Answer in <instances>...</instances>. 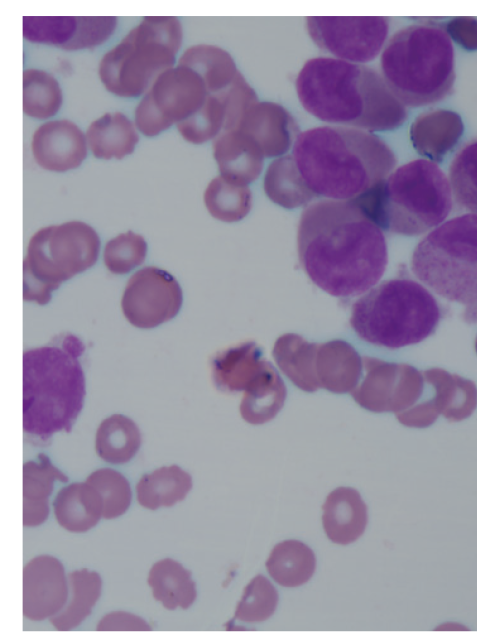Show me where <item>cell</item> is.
<instances>
[{
	"label": "cell",
	"mask_w": 477,
	"mask_h": 634,
	"mask_svg": "<svg viewBox=\"0 0 477 634\" xmlns=\"http://www.w3.org/2000/svg\"><path fill=\"white\" fill-rule=\"evenodd\" d=\"M69 593L62 563L55 557L41 555L31 559L23 569V615L42 621L59 613Z\"/></svg>",
	"instance_id": "15"
},
{
	"label": "cell",
	"mask_w": 477,
	"mask_h": 634,
	"mask_svg": "<svg viewBox=\"0 0 477 634\" xmlns=\"http://www.w3.org/2000/svg\"><path fill=\"white\" fill-rule=\"evenodd\" d=\"M265 565L277 584L298 587L313 576L316 558L306 544L297 540H285L273 547Z\"/></svg>",
	"instance_id": "27"
},
{
	"label": "cell",
	"mask_w": 477,
	"mask_h": 634,
	"mask_svg": "<svg viewBox=\"0 0 477 634\" xmlns=\"http://www.w3.org/2000/svg\"><path fill=\"white\" fill-rule=\"evenodd\" d=\"M475 350H476V353H477V336H476V339H475Z\"/></svg>",
	"instance_id": "48"
},
{
	"label": "cell",
	"mask_w": 477,
	"mask_h": 634,
	"mask_svg": "<svg viewBox=\"0 0 477 634\" xmlns=\"http://www.w3.org/2000/svg\"><path fill=\"white\" fill-rule=\"evenodd\" d=\"M86 141L100 159H122L134 151L139 141L133 123L121 112L106 113L87 129Z\"/></svg>",
	"instance_id": "25"
},
{
	"label": "cell",
	"mask_w": 477,
	"mask_h": 634,
	"mask_svg": "<svg viewBox=\"0 0 477 634\" xmlns=\"http://www.w3.org/2000/svg\"><path fill=\"white\" fill-rule=\"evenodd\" d=\"M86 482L101 496L103 518L119 517L129 508L132 498L130 484L118 471L110 468L98 469L87 477Z\"/></svg>",
	"instance_id": "41"
},
{
	"label": "cell",
	"mask_w": 477,
	"mask_h": 634,
	"mask_svg": "<svg viewBox=\"0 0 477 634\" xmlns=\"http://www.w3.org/2000/svg\"><path fill=\"white\" fill-rule=\"evenodd\" d=\"M297 245L311 281L340 298L370 290L388 262L382 229L355 201L323 199L308 205L299 220Z\"/></svg>",
	"instance_id": "1"
},
{
	"label": "cell",
	"mask_w": 477,
	"mask_h": 634,
	"mask_svg": "<svg viewBox=\"0 0 477 634\" xmlns=\"http://www.w3.org/2000/svg\"><path fill=\"white\" fill-rule=\"evenodd\" d=\"M220 175L247 185L261 173L264 155L255 141L239 129L222 131L213 142Z\"/></svg>",
	"instance_id": "17"
},
{
	"label": "cell",
	"mask_w": 477,
	"mask_h": 634,
	"mask_svg": "<svg viewBox=\"0 0 477 634\" xmlns=\"http://www.w3.org/2000/svg\"><path fill=\"white\" fill-rule=\"evenodd\" d=\"M463 134L460 117L449 110H433L420 115L410 129L416 151L433 162L442 161Z\"/></svg>",
	"instance_id": "21"
},
{
	"label": "cell",
	"mask_w": 477,
	"mask_h": 634,
	"mask_svg": "<svg viewBox=\"0 0 477 634\" xmlns=\"http://www.w3.org/2000/svg\"><path fill=\"white\" fill-rule=\"evenodd\" d=\"M117 18L114 16H78L76 33L65 46L66 50L93 48L114 32Z\"/></svg>",
	"instance_id": "44"
},
{
	"label": "cell",
	"mask_w": 477,
	"mask_h": 634,
	"mask_svg": "<svg viewBox=\"0 0 477 634\" xmlns=\"http://www.w3.org/2000/svg\"><path fill=\"white\" fill-rule=\"evenodd\" d=\"M147 582L154 599L168 610L187 609L197 597L191 572L171 558L157 561L149 571Z\"/></svg>",
	"instance_id": "26"
},
{
	"label": "cell",
	"mask_w": 477,
	"mask_h": 634,
	"mask_svg": "<svg viewBox=\"0 0 477 634\" xmlns=\"http://www.w3.org/2000/svg\"><path fill=\"white\" fill-rule=\"evenodd\" d=\"M146 253L145 239L141 235L128 231L107 242L104 262L112 273L126 274L144 262Z\"/></svg>",
	"instance_id": "43"
},
{
	"label": "cell",
	"mask_w": 477,
	"mask_h": 634,
	"mask_svg": "<svg viewBox=\"0 0 477 634\" xmlns=\"http://www.w3.org/2000/svg\"><path fill=\"white\" fill-rule=\"evenodd\" d=\"M178 65L195 71L202 78L208 94L225 91L238 78L230 55L213 45L188 48L179 58Z\"/></svg>",
	"instance_id": "30"
},
{
	"label": "cell",
	"mask_w": 477,
	"mask_h": 634,
	"mask_svg": "<svg viewBox=\"0 0 477 634\" xmlns=\"http://www.w3.org/2000/svg\"><path fill=\"white\" fill-rule=\"evenodd\" d=\"M382 230L417 236L444 222L453 205L449 179L427 159L410 161L352 200Z\"/></svg>",
	"instance_id": "5"
},
{
	"label": "cell",
	"mask_w": 477,
	"mask_h": 634,
	"mask_svg": "<svg viewBox=\"0 0 477 634\" xmlns=\"http://www.w3.org/2000/svg\"><path fill=\"white\" fill-rule=\"evenodd\" d=\"M32 152L43 169L65 172L77 168L86 158V139L80 128L69 120L49 121L34 132Z\"/></svg>",
	"instance_id": "16"
},
{
	"label": "cell",
	"mask_w": 477,
	"mask_h": 634,
	"mask_svg": "<svg viewBox=\"0 0 477 634\" xmlns=\"http://www.w3.org/2000/svg\"><path fill=\"white\" fill-rule=\"evenodd\" d=\"M264 190L276 204L293 209L308 204L315 194L302 178L292 155L270 163L264 177Z\"/></svg>",
	"instance_id": "33"
},
{
	"label": "cell",
	"mask_w": 477,
	"mask_h": 634,
	"mask_svg": "<svg viewBox=\"0 0 477 634\" xmlns=\"http://www.w3.org/2000/svg\"><path fill=\"white\" fill-rule=\"evenodd\" d=\"M381 75L405 106L439 101L454 81V48L437 26L410 25L391 36L380 57Z\"/></svg>",
	"instance_id": "6"
},
{
	"label": "cell",
	"mask_w": 477,
	"mask_h": 634,
	"mask_svg": "<svg viewBox=\"0 0 477 634\" xmlns=\"http://www.w3.org/2000/svg\"><path fill=\"white\" fill-rule=\"evenodd\" d=\"M449 37L466 49H477V20L458 18L450 21L445 30Z\"/></svg>",
	"instance_id": "47"
},
{
	"label": "cell",
	"mask_w": 477,
	"mask_h": 634,
	"mask_svg": "<svg viewBox=\"0 0 477 634\" xmlns=\"http://www.w3.org/2000/svg\"><path fill=\"white\" fill-rule=\"evenodd\" d=\"M208 92L192 69L177 65L161 73L135 110V125L145 136H156L197 112Z\"/></svg>",
	"instance_id": "11"
},
{
	"label": "cell",
	"mask_w": 477,
	"mask_h": 634,
	"mask_svg": "<svg viewBox=\"0 0 477 634\" xmlns=\"http://www.w3.org/2000/svg\"><path fill=\"white\" fill-rule=\"evenodd\" d=\"M286 387L275 368L270 365L257 383L245 391L240 404L242 418L250 424H263L282 409Z\"/></svg>",
	"instance_id": "35"
},
{
	"label": "cell",
	"mask_w": 477,
	"mask_h": 634,
	"mask_svg": "<svg viewBox=\"0 0 477 634\" xmlns=\"http://www.w3.org/2000/svg\"><path fill=\"white\" fill-rule=\"evenodd\" d=\"M281 109L279 107L274 118L267 119L264 116L262 104L250 107L235 127L255 141L264 157L282 155L289 149L292 142L294 143L291 123L284 115V110L279 114Z\"/></svg>",
	"instance_id": "29"
},
{
	"label": "cell",
	"mask_w": 477,
	"mask_h": 634,
	"mask_svg": "<svg viewBox=\"0 0 477 634\" xmlns=\"http://www.w3.org/2000/svg\"><path fill=\"white\" fill-rule=\"evenodd\" d=\"M100 239L81 221H70L38 230L30 239L23 262L25 301L47 304L52 292L97 261Z\"/></svg>",
	"instance_id": "10"
},
{
	"label": "cell",
	"mask_w": 477,
	"mask_h": 634,
	"mask_svg": "<svg viewBox=\"0 0 477 634\" xmlns=\"http://www.w3.org/2000/svg\"><path fill=\"white\" fill-rule=\"evenodd\" d=\"M315 348L316 343H309L297 334H284L273 348L279 368L296 386L307 392L319 388L313 371Z\"/></svg>",
	"instance_id": "34"
},
{
	"label": "cell",
	"mask_w": 477,
	"mask_h": 634,
	"mask_svg": "<svg viewBox=\"0 0 477 634\" xmlns=\"http://www.w3.org/2000/svg\"><path fill=\"white\" fill-rule=\"evenodd\" d=\"M96 629L98 631H148L151 627L137 615L117 611L101 618Z\"/></svg>",
	"instance_id": "45"
},
{
	"label": "cell",
	"mask_w": 477,
	"mask_h": 634,
	"mask_svg": "<svg viewBox=\"0 0 477 634\" xmlns=\"http://www.w3.org/2000/svg\"><path fill=\"white\" fill-rule=\"evenodd\" d=\"M57 522L64 529L82 533L94 527L103 514L101 496L85 482L60 489L53 501Z\"/></svg>",
	"instance_id": "24"
},
{
	"label": "cell",
	"mask_w": 477,
	"mask_h": 634,
	"mask_svg": "<svg viewBox=\"0 0 477 634\" xmlns=\"http://www.w3.org/2000/svg\"><path fill=\"white\" fill-rule=\"evenodd\" d=\"M71 598L63 609L50 617V623L60 631L76 628L90 615L101 595L102 579L95 571L86 568L68 575Z\"/></svg>",
	"instance_id": "31"
},
{
	"label": "cell",
	"mask_w": 477,
	"mask_h": 634,
	"mask_svg": "<svg viewBox=\"0 0 477 634\" xmlns=\"http://www.w3.org/2000/svg\"><path fill=\"white\" fill-rule=\"evenodd\" d=\"M62 104V91L57 80L39 69L23 73V111L29 117L46 119L57 113Z\"/></svg>",
	"instance_id": "37"
},
{
	"label": "cell",
	"mask_w": 477,
	"mask_h": 634,
	"mask_svg": "<svg viewBox=\"0 0 477 634\" xmlns=\"http://www.w3.org/2000/svg\"><path fill=\"white\" fill-rule=\"evenodd\" d=\"M83 343L66 335L58 344L23 354V429L45 441L70 432L83 407L85 377L79 357Z\"/></svg>",
	"instance_id": "4"
},
{
	"label": "cell",
	"mask_w": 477,
	"mask_h": 634,
	"mask_svg": "<svg viewBox=\"0 0 477 634\" xmlns=\"http://www.w3.org/2000/svg\"><path fill=\"white\" fill-rule=\"evenodd\" d=\"M322 524L330 541L346 545L364 533L368 515L359 492L349 487L332 491L323 504Z\"/></svg>",
	"instance_id": "20"
},
{
	"label": "cell",
	"mask_w": 477,
	"mask_h": 634,
	"mask_svg": "<svg viewBox=\"0 0 477 634\" xmlns=\"http://www.w3.org/2000/svg\"><path fill=\"white\" fill-rule=\"evenodd\" d=\"M439 413L426 399L402 412L396 413L398 421L408 427L425 428L432 425Z\"/></svg>",
	"instance_id": "46"
},
{
	"label": "cell",
	"mask_w": 477,
	"mask_h": 634,
	"mask_svg": "<svg viewBox=\"0 0 477 634\" xmlns=\"http://www.w3.org/2000/svg\"><path fill=\"white\" fill-rule=\"evenodd\" d=\"M140 445L139 428L124 415H111L97 429L95 449L98 456L108 463L123 464L130 461Z\"/></svg>",
	"instance_id": "32"
},
{
	"label": "cell",
	"mask_w": 477,
	"mask_h": 634,
	"mask_svg": "<svg viewBox=\"0 0 477 634\" xmlns=\"http://www.w3.org/2000/svg\"><path fill=\"white\" fill-rule=\"evenodd\" d=\"M192 488V478L177 465L145 474L136 485L137 500L147 509L170 507L182 501Z\"/></svg>",
	"instance_id": "28"
},
{
	"label": "cell",
	"mask_w": 477,
	"mask_h": 634,
	"mask_svg": "<svg viewBox=\"0 0 477 634\" xmlns=\"http://www.w3.org/2000/svg\"><path fill=\"white\" fill-rule=\"evenodd\" d=\"M362 359L347 342L316 343L313 371L319 387L334 393L351 392L362 374Z\"/></svg>",
	"instance_id": "18"
},
{
	"label": "cell",
	"mask_w": 477,
	"mask_h": 634,
	"mask_svg": "<svg viewBox=\"0 0 477 634\" xmlns=\"http://www.w3.org/2000/svg\"><path fill=\"white\" fill-rule=\"evenodd\" d=\"M226 90L208 94L197 112L177 124L186 141L201 144L220 134L226 121Z\"/></svg>",
	"instance_id": "38"
},
{
	"label": "cell",
	"mask_w": 477,
	"mask_h": 634,
	"mask_svg": "<svg viewBox=\"0 0 477 634\" xmlns=\"http://www.w3.org/2000/svg\"><path fill=\"white\" fill-rule=\"evenodd\" d=\"M292 157L315 196L340 201L369 192L397 162L391 148L374 133L328 124L298 134Z\"/></svg>",
	"instance_id": "3"
},
{
	"label": "cell",
	"mask_w": 477,
	"mask_h": 634,
	"mask_svg": "<svg viewBox=\"0 0 477 634\" xmlns=\"http://www.w3.org/2000/svg\"><path fill=\"white\" fill-rule=\"evenodd\" d=\"M295 85L303 108L328 125L374 133L393 130L407 118L406 106L382 75L362 64L314 57L304 63Z\"/></svg>",
	"instance_id": "2"
},
{
	"label": "cell",
	"mask_w": 477,
	"mask_h": 634,
	"mask_svg": "<svg viewBox=\"0 0 477 634\" xmlns=\"http://www.w3.org/2000/svg\"><path fill=\"white\" fill-rule=\"evenodd\" d=\"M442 315L438 301L423 285L409 278H394L354 302L350 325L365 342L398 349L432 335Z\"/></svg>",
	"instance_id": "7"
},
{
	"label": "cell",
	"mask_w": 477,
	"mask_h": 634,
	"mask_svg": "<svg viewBox=\"0 0 477 634\" xmlns=\"http://www.w3.org/2000/svg\"><path fill=\"white\" fill-rule=\"evenodd\" d=\"M182 42V27L173 16H146L99 63L105 88L120 97L146 93L156 78L172 68Z\"/></svg>",
	"instance_id": "9"
},
{
	"label": "cell",
	"mask_w": 477,
	"mask_h": 634,
	"mask_svg": "<svg viewBox=\"0 0 477 634\" xmlns=\"http://www.w3.org/2000/svg\"><path fill=\"white\" fill-rule=\"evenodd\" d=\"M271 365L254 342H245L218 353L212 360V376L224 391H246Z\"/></svg>",
	"instance_id": "19"
},
{
	"label": "cell",
	"mask_w": 477,
	"mask_h": 634,
	"mask_svg": "<svg viewBox=\"0 0 477 634\" xmlns=\"http://www.w3.org/2000/svg\"><path fill=\"white\" fill-rule=\"evenodd\" d=\"M204 202L214 218L235 222L250 211L251 192L246 185L231 182L220 175L207 186Z\"/></svg>",
	"instance_id": "36"
},
{
	"label": "cell",
	"mask_w": 477,
	"mask_h": 634,
	"mask_svg": "<svg viewBox=\"0 0 477 634\" xmlns=\"http://www.w3.org/2000/svg\"><path fill=\"white\" fill-rule=\"evenodd\" d=\"M414 275L441 297L465 306L464 320L477 322V214L447 220L415 247Z\"/></svg>",
	"instance_id": "8"
},
{
	"label": "cell",
	"mask_w": 477,
	"mask_h": 634,
	"mask_svg": "<svg viewBox=\"0 0 477 634\" xmlns=\"http://www.w3.org/2000/svg\"><path fill=\"white\" fill-rule=\"evenodd\" d=\"M76 28L75 16L23 17V36L34 43L55 45L64 49L74 37Z\"/></svg>",
	"instance_id": "42"
},
{
	"label": "cell",
	"mask_w": 477,
	"mask_h": 634,
	"mask_svg": "<svg viewBox=\"0 0 477 634\" xmlns=\"http://www.w3.org/2000/svg\"><path fill=\"white\" fill-rule=\"evenodd\" d=\"M67 482L68 477L55 467L50 459L38 455V461H28L23 466V525H41L49 514V496L54 482Z\"/></svg>",
	"instance_id": "23"
},
{
	"label": "cell",
	"mask_w": 477,
	"mask_h": 634,
	"mask_svg": "<svg viewBox=\"0 0 477 634\" xmlns=\"http://www.w3.org/2000/svg\"><path fill=\"white\" fill-rule=\"evenodd\" d=\"M278 592L262 575L254 577L245 587L232 621L254 624L270 618L278 605Z\"/></svg>",
	"instance_id": "40"
},
{
	"label": "cell",
	"mask_w": 477,
	"mask_h": 634,
	"mask_svg": "<svg viewBox=\"0 0 477 634\" xmlns=\"http://www.w3.org/2000/svg\"><path fill=\"white\" fill-rule=\"evenodd\" d=\"M448 179L458 205L477 214V141L467 144L456 154Z\"/></svg>",
	"instance_id": "39"
},
{
	"label": "cell",
	"mask_w": 477,
	"mask_h": 634,
	"mask_svg": "<svg viewBox=\"0 0 477 634\" xmlns=\"http://www.w3.org/2000/svg\"><path fill=\"white\" fill-rule=\"evenodd\" d=\"M366 375L361 385L351 391L355 401L372 412H402L422 396L425 381L422 372L407 364L380 359H362Z\"/></svg>",
	"instance_id": "13"
},
{
	"label": "cell",
	"mask_w": 477,
	"mask_h": 634,
	"mask_svg": "<svg viewBox=\"0 0 477 634\" xmlns=\"http://www.w3.org/2000/svg\"><path fill=\"white\" fill-rule=\"evenodd\" d=\"M306 29L330 57L364 65L384 49L389 21L381 16H309Z\"/></svg>",
	"instance_id": "12"
},
{
	"label": "cell",
	"mask_w": 477,
	"mask_h": 634,
	"mask_svg": "<svg viewBox=\"0 0 477 634\" xmlns=\"http://www.w3.org/2000/svg\"><path fill=\"white\" fill-rule=\"evenodd\" d=\"M425 383L433 388L430 403L449 421L468 418L477 407V387L457 374L432 368L422 372Z\"/></svg>",
	"instance_id": "22"
},
{
	"label": "cell",
	"mask_w": 477,
	"mask_h": 634,
	"mask_svg": "<svg viewBox=\"0 0 477 634\" xmlns=\"http://www.w3.org/2000/svg\"><path fill=\"white\" fill-rule=\"evenodd\" d=\"M182 305V290L167 271L149 266L134 273L124 290L121 307L135 327L149 329L174 318Z\"/></svg>",
	"instance_id": "14"
}]
</instances>
